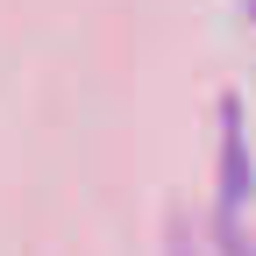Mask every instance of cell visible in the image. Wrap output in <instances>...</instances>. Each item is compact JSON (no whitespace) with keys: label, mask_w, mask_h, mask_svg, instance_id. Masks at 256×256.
<instances>
[{"label":"cell","mask_w":256,"mask_h":256,"mask_svg":"<svg viewBox=\"0 0 256 256\" xmlns=\"http://www.w3.org/2000/svg\"><path fill=\"white\" fill-rule=\"evenodd\" d=\"M242 8H249V14H256V0H242Z\"/></svg>","instance_id":"4"},{"label":"cell","mask_w":256,"mask_h":256,"mask_svg":"<svg viewBox=\"0 0 256 256\" xmlns=\"http://www.w3.org/2000/svg\"><path fill=\"white\" fill-rule=\"evenodd\" d=\"M220 249H228V256H256V242H249V235L235 228V220H228V214H220Z\"/></svg>","instance_id":"2"},{"label":"cell","mask_w":256,"mask_h":256,"mask_svg":"<svg viewBox=\"0 0 256 256\" xmlns=\"http://www.w3.org/2000/svg\"><path fill=\"white\" fill-rule=\"evenodd\" d=\"M171 256H192V249H185V242H178V249H171Z\"/></svg>","instance_id":"3"},{"label":"cell","mask_w":256,"mask_h":256,"mask_svg":"<svg viewBox=\"0 0 256 256\" xmlns=\"http://www.w3.org/2000/svg\"><path fill=\"white\" fill-rule=\"evenodd\" d=\"M220 192H228V206H242L249 192H256V164H249V142H242V100H220Z\"/></svg>","instance_id":"1"}]
</instances>
